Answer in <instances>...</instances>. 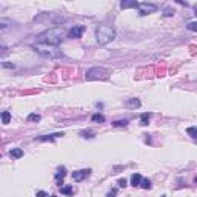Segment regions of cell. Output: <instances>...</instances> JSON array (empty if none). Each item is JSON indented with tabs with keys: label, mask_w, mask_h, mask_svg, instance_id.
Masks as SVG:
<instances>
[{
	"label": "cell",
	"mask_w": 197,
	"mask_h": 197,
	"mask_svg": "<svg viewBox=\"0 0 197 197\" xmlns=\"http://www.w3.org/2000/svg\"><path fill=\"white\" fill-rule=\"evenodd\" d=\"M37 197H48V194H46L45 191H39L37 193Z\"/></svg>",
	"instance_id": "cell-28"
},
{
	"label": "cell",
	"mask_w": 197,
	"mask_h": 197,
	"mask_svg": "<svg viewBox=\"0 0 197 197\" xmlns=\"http://www.w3.org/2000/svg\"><path fill=\"white\" fill-rule=\"evenodd\" d=\"M137 9L140 12V16H146V14H151V12L157 11V6H155L154 3H139Z\"/></svg>",
	"instance_id": "cell-5"
},
{
	"label": "cell",
	"mask_w": 197,
	"mask_h": 197,
	"mask_svg": "<svg viewBox=\"0 0 197 197\" xmlns=\"http://www.w3.org/2000/svg\"><path fill=\"white\" fill-rule=\"evenodd\" d=\"M186 29L197 32V22H196V20H193V22H188V23H186Z\"/></svg>",
	"instance_id": "cell-17"
},
{
	"label": "cell",
	"mask_w": 197,
	"mask_h": 197,
	"mask_svg": "<svg viewBox=\"0 0 197 197\" xmlns=\"http://www.w3.org/2000/svg\"><path fill=\"white\" fill-rule=\"evenodd\" d=\"M65 176H66V169H65V166H60V168H59V173L56 174V180H57L59 185H62V182H60V180H63V179H65Z\"/></svg>",
	"instance_id": "cell-9"
},
{
	"label": "cell",
	"mask_w": 197,
	"mask_h": 197,
	"mask_svg": "<svg viewBox=\"0 0 197 197\" xmlns=\"http://www.w3.org/2000/svg\"><path fill=\"white\" fill-rule=\"evenodd\" d=\"M112 125L114 126H126L128 125V120H115Z\"/></svg>",
	"instance_id": "cell-22"
},
{
	"label": "cell",
	"mask_w": 197,
	"mask_h": 197,
	"mask_svg": "<svg viewBox=\"0 0 197 197\" xmlns=\"http://www.w3.org/2000/svg\"><path fill=\"white\" fill-rule=\"evenodd\" d=\"M163 197H165V196H163Z\"/></svg>",
	"instance_id": "cell-31"
},
{
	"label": "cell",
	"mask_w": 197,
	"mask_h": 197,
	"mask_svg": "<svg viewBox=\"0 0 197 197\" xmlns=\"http://www.w3.org/2000/svg\"><path fill=\"white\" fill-rule=\"evenodd\" d=\"M108 77V71L105 68H99V66H94V68H90V69L86 71V76L85 79L86 80H103Z\"/></svg>",
	"instance_id": "cell-4"
},
{
	"label": "cell",
	"mask_w": 197,
	"mask_h": 197,
	"mask_svg": "<svg viewBox=\"0 0 197 197\" xmlns=\"http://www.w3.org/2000/svg\"><path fill=\"white\" fill-rule=\"evenodd\" d=\"M149 117H151V114H142V117H140V125H148V122H149Z\"/></svg>",
	"instance_id": "cell-16"
},
{
	"label": "cell",
	"mask_w": 197,
	"mask_h": 197,
	"mask_svg": "<svg viewBox=\"0 0 197 197\" xmlns=\"http://www.w3.org/2000/svg\"><path fill=\"white\" fill-rule=\"evenodd\" d=\"M83 31H85V26H80V25L72 26V28L68 31V39H80Z\"/></svg>",
	"instance_id": "cell-6"
},
{
	"label": "cell",
	"mask_w": 197,
	"mask_h": 197,
	"mask_svg": "<svg viewBox=\"0 0 197 197\" xmlns=\"http://www.w3.org/2000/svg\"><path fill=\"white\" fill-rule=\"evenodd\" d=\"M9 120H11V112L9 111H3L2 112V123L3 125H8Z\"/></svg>",
	"instance_id": "cell-15"
},
{
	"label": "cell",
	"mask_w": 197,
	"mask_h": 197,
	"mask_svg": "<svg viewBox=\"0 0 197 197\" xmlns=\"http://www.w3.org/2000/svg\"><path fill=\"white\" fill-rule=\"evenodd\" d=\"M140 186L143 188V189H149V188H151V182H149L148 179H143V180H142V183H140Z\"/></svg>",
	"instance_id": "cell-20"
},
{
	"label": "cell",
	"mask_w": 197,
	"mask_h": 197,
	"mask_svg": "<svg viewBox=\"0 0 197 197\" xmlns=\"http://www.w3.org/2000/svg\"><path fill=\"white\" fill-rule=\"evenodd\" d=\"M137 5H139V2H135V0H133V2H122L120 3V6L123 9H126V8H137Z\"/></svg>",
	"instance_id": "cell-13"
},
{
	"label": "cell",
	"mask_w": 197,
	"mask_h": 197,
	"mask_svg": "<svg viewBox=\"0 0 197 197\" xmlns=\"http://www.w3.org/2000/svg\"><path fill=\"white\" fill-rule=\"evenodd\" d=\"M186 133H188V135H191L193 139H197V128H194V126H189L188 130H186Z\"/></svg>",
	"instance_id": "cell-18"
},
{
	"label": "cell",
	"mask_w": 197,
	"mask_h": 197,
	"mask_svg": "<svg viewBox=\"0 0 197 197\" xmlns=\"http://www.w3.org/2000/svg\"><path fill=\"white\" fill-rule=\"evenodd\" d=\"M115 193H117V189H112L111 193H108V194H106V197H115Z\"/></svg>",
	"instance_id": "cell-27"
},
{
	"label": "cell",
	"mask_w": 197,
	"mask_h": 197,
	"mask_svg": "<svg viewBox=\"0 0 197 197\" xmlns=\"http://www.w3.org/2000/svg\"><path fill=\"white\" fill-rule=\"evenodd\" d=\"M2 66H3V68H9V69H12V68H14V65H12V63H8V62H3Z\"/></svg>",
	"instance_id": "cell-25"
},
{
	"label": "cell",
	"mask_w": 197,
	"mask_h": 197,
	"mask_svg": "<svg viewBox=\"0 0 197 197\" xmlns=\"http://www.w3.org/2000/svg\"><path fill=\"white\" fill-rule=\"evenodd\" d=\"M51 197H59V196H51Z\"/></svg>",
	"instance_id": "cell-29"
},
{
	"label": "cell",
	"mask_w": 197,
	"mask_h": 197,
	"mask_svg": "<svg viewBox=\"0 0 197 197\" xmlns=\"http://www.w3.org/2000/svg\"><path fill=\"white\" fill-rule=\"evenodd\" d=\"M90 174H91V169H80V171L72 173V179L74 182H82L83 179L90 177Z\"/></svg>",
	"instance_id": "cell-7"
},
{
	"label": "cell",
	"mask_w": 197,
	"mask_h": 197,
	"mask_svg": "<svg viewBox=\"0 0 197 197\" xmlns=\"http://www.w3.org/2000/svg\"><path fill=\"white\" fill-rule=\"evenodd\" d=\"M60 193L65 194V196H71L74 193V189H72L71 185H66V186H60Z\"/></svg>",
	"instance_id": "cell-14"
},
{
	"label": "cell",
	"mask_w": 197,
	"mask_h": 197,
	"mask_svg": "<svg viewBox=\"0 0 197 197\" xmlns=\"http://www.w3.org/2000/svg\"><path fill=\"white\" fill-rule=\"evenodd\" d=\"M119 186L125 188V186H126V180H125V179H120V180H119Z\"/></svg>",
	"instance_id": "cell-26"
},
{
	"label": "cell",
	"mask_w": 197,
	"mask_h": 197,
	"mask_svg": "<svg viewBox=\"0 0 197 197\" xmlns=\"http://www.w3.org/2000/svg\"><path fill=\"white\" fill-rule=\"evenodd\" d=\"M80 134H82V137H92V133L91 131H82Z\"/></svg>",
	"instance_id": "cell-24"
},
{
	"label": "cell",
	"mask_w": 197,
	"mask_h": 197,
	"mask_svg": "<svg viewBox=\"0 0 197 197\" xmlns=\"http://www.w3.org/2000/svg\"><path fill=\"white\" fill-rule=\"evenodd\" d=\"M91 120H92V122H100V123H103V122H105V117H103L102 114H94L92 117H91Z\"/></svg>",
	"instance_id": "cell-19"
},
{
	"label": "cell",
	"mask_w": 197,
	"mask_h": 197,
	"mask_svg": "<svg viewBox=\"0 0 197 197\" xmlns=\"http://www.w3.org/2000/svg\"><path fill=\"white\" fill-rule=\"evenodd\" d=\"M63 133H56V134H48V135H42V137H39L40 142H52L56 137H63Z\"/></svg>",
	"instance_id": "cell-8"
},
{
	"label": "cell",
	"mask_w": 197,
	"mask_h": 197,
	"mask_svg": "<svg viewBox=\"0 0 197 197\" xmlns=\"http://www.w3.org/2000/svg\"><path fill=\"white\" fill-rule=\"evenodd\" d=\"M142 176L139 174V173H135V174H133L131 176V185L133 186H140V183H142Z\"/></svg>",
	"instance_id": "cell-11"
},
{
	"label": "cell",
	"mask_w": 197,
	"mask_h": 197,
	"mask_svg": "<svg viewBox=\"0 0 197 197\" xmlns=\"http://www.w3.org/2000/svg\"><path fill=\"white\" fill-rule=\"evenodd\" d=\"M126 106L128 108H134V110L135 108H140V100L139 99H130L126 102Z\"/></svg>",
	"instance_id": "cell-12"
},
{
	"label": "cell",
	"mask_w": 197,
	"mask_h": 197,
	"mask_svg": "<svg viewBox=\"0 0 197 197\" xmlns=\"http://www.w3.org/2000/svg\"><path fill=\"white\" fill-rule=\"evenodd\" d=\"M196 182H197V179H196Z\"/></svg>",
	"instance_id": "cell-30"
},
{
	"label": "cell",
	"mask_w": 197,
	"mask_h": 197,
	"mask_svg": "<svg viewBox=\"0 0 197 197\" xmlns=\"http://www.w3.org/2000/svg\"><path fill=\"white\" fill-rule=\"evenodd\" d=\"M115 39V29L110 25H100L96 29V40L99 45H108Z\"/></svg>",
	"instance_id": "cell-2"
},
{
	"label": "cell",
	"mask_w": 197,
	"mask_h": 197,
	"mask_svg": "<svg viewBox=\"0 0 197 197\" xmlns=\"http://www.w3.org/2000/svg\"><path fill=\"white\" fill-rule=\"evenodd\" d=\"M65 37V31L62 26H54V28H49L43 31L42 34L37 36V42L43 43V45H51V46H59L62 43V40Z\"/></svg>",
	"instance_id": "cell-1"
},
{
	"label": "cell",
	"mask_w": 197,
	"mask_h": 197,
	"mask_svg": "<svg viewBox=\"0 0 197 197\" xmlns=\"http://www.w3.org/2000/svg\"><path fill=\"white\" fill-rule=\"evenodd\" d=\"M9 155L12 159H22L23 157V151L20 148H12L11 151H9Z\"/></svg>",
	"instance_id": "cell-10"
},
{
	"label": "cell",
	"mask_w": 197,
	"mask_h": 197,
	"mask_svg": "<svg viewBox=\"0 0 197 197\" xmlns=\"http://www.w3.org/2000/svg\"><path fill=\"white\" fill-rule=\"evenodd\" d=\"M163 16H165V17H171V16H174V9L166 8V9H165V12H163Z\"/></svg>",
	"instance_id": "cell-23"
},
{
	"label": "cell",
	"mask_w": 197,
	"mask_h": 197,
	"mask_svg": "<svg viewBox=\"0 0 197 197\" xmlns=\"http://www.w3.org/2000/svg\"><path fill=\"white\" fill-rule=\"evenodd\" d=\"M39 120H40L39 114H29L28 115V122H39Z\"/></svg>",
	"instance_id": "cell-21"
},
{
	"label": "cell",
	"mask_w": 197,
	"mask_h": 197,
	"mask_svg": "<svg viewBox=\"0 0 197 197\" xmlns=\"http://www.w3.org/2000/svg\"><path fill=\"white\" fill-rule=\"evenodd\" d=\"M34 49H36L40 56H43V57H60L62 54H60L59 48L57 46H51V45H43V43H37V45H34L32 46Z\"/></svg>",
	"instance_id": "cell-3"
}]
</instances>
